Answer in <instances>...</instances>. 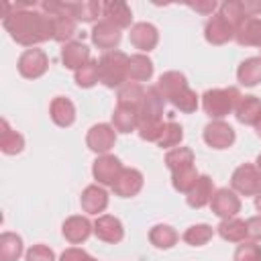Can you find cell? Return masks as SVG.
Instances as JSON below:
<instances>
[{
    "label": "cell",
    "instance_id": "obj_1",
    "mask_svg": "<svg viewBox=\"0 0 261 261\" xmlns=\"http://www.w3.org/2000/svg\"><path fill=\"white\" fill-rule=\"evenodd\" d=\"M31 4H4V29L24 47L53 39V18L45 12L29 10Z\"/></svg>",
    "mask_w": 261,
    "mask_h": 261
},
{
    "label": "cell",
    "instance_id": "obj_2",
    "mask_svg": "<svg viewBox=\"0 0 261 261\" xmlns=\"http://www.w3.org/2000/svg\"><path fill=\"white\" fill-rule=\"evenodd\" d=\"M98 73H100V82L106 88L124 86L128 80V55L118 49L106 51L98 59Z\"/></svg>",
    "mask_w": 261,
    "mask_h": 261
},
{
    "label": "cell",
    "instance_id": "obj_3",
    "mask_svg": "<svg viewBox=\"0 0 261 261\" xmlns=\"http://www.w3.org/2000/svg\"><path fill=\"white\" fill-rule=\"evenodd\" d=\"M239 100H241V92L234 86H230V88H212V90L204 92L202 108L210 118L222 120L226 114L234 112Z\"/></svg>",
    "mask_w": 261,
    "mask_h": 261
},
{
    "label": "cell",
    "instance_id": "obj_4",
    "mask_svg": "<svg viewBox=\"0 0 261 261\" xmlns=\"http://www.w3.org/2000/svg\"><path fill=\"white\" fill-rule=\"evenodd\" d=\"M163 108H165V98L157 90V86L145 90V98L141 106L137 108V126L139 124H149V122H163Z\"/></svg>",
    "mask_w": 261,
    "mask_h": 261
},
{
    "label": "cell",
    "instance_id": "obj_5",
    "mask_svg": "<svg viewBox=\"0 0 261 261\" xmlns=\"http://www.w3.org/2000/svg\"><path fill=\"white\" fill-rule=\"evenodd\" d=\"M230 186L237 194L241 196H255L261 190V173L257 171L255 165L251 163H243L232 171L230 177Z\"/></svg>",
    "mask_w": 261,
    "mask_h": 261
},
{
    "label": "cell",
    "instance_id": "obj_6",
    "mask_svg": "<svg viewBox=\"0 0 261 261\" xmlns=\"http://www.w3.org/2000/svg\"><path fill=\"white\" fill-rule=\"evenodd\" d=\"M49 67V57L43 49H27L20 57H18V73L27 80H37L41 77Z\"/></svg>",
    "mask_w": 261,
    "mask_h": 261
},
{
    "label": "cell",
    "instance_id": "obj_7",
    "mask_svg": "<svg viewBox=\"0 0 261 261\" xmlns=\"http://www.w3.org/2000/svg\"><path fill=\"white\" fill-rule=\"evenodd\" d=\"M210 208L212 212L222 218V220H228V218H234L239 212H241V198L237 196L234 190H228V188H220L212 194V200H210Z\"/></svg>",
    "mask_w": 261,
    "mask_h": 261
},
{
    "label": "cell",
    "instance_id": "obj_8",
    "mask_svg": "<svg viewBox=\"0 0 261 261\" xmlns=\"http://www.w3.org/2000/svg\"><path fill=\"white\" fill-rule=\"evenodd\" d=\"M114 143H116V130L112 124H106V122L94 124L86 135L88 149H92L98 155H106L114 147Z\"/></svg>",
    "mask_w": 261,
    "mask_h": 261
},
{
    "label": "cell",
    "instance_id": "obj_9",
    "mask_svg": "<svg viewBox=\"0 0 261 261\" xmlns=\"http://www.w3.org/2000/svg\"><path fill=\"white\" fill-rule=\"evenodd\" d=\"M204 143L212 149H228L234 143V128L224 120H212L204 126Z\"/></svg>",
    "mask_w": 261,
    "mask_h": 261
},
{
    "label": "cell",
    "instance_id": "obj_10",
    "mask_svg": "<svg viewBox=\"0 0 261 261\" xmlns=\"http://www.w3.org/2000/svg\"><path fill=\"white\" fill-rule=\"evenodd\" d=\"M122 169H124V167H122L120 159L114 157V155H110V153H106V155H100V157L94 161V165H92V175H94V179H96L100 186H112V184L116 181V177L120 175Z\"/></svg>",
    "mask_w": 261,
    "mask_h": 261
},
{
    "label": "cell",
    "instance_id": "obj_11",
    "mask_svg": "<svg viewBox=\"0 0 261 261\" xmlns=\"http://www.w3.org/2000/svg\"><path fill=\"white\" fill-rule=\"evenodd\" d=\"M128 41L141 53H149L159 43V33L151 22H135L128 33Z\"/></svg>",
    "mask_w": 261,
    "mask_h": 261
},
{
    "label": "cell",
    "instance_id": "obj_12",
    "mask_svg": "<svg viewBox=\"0 0 261 261\" xmlns=\"http://www.w3.org/2000/svg\"><path fill=\"white\" fill-rule=\"evenodd\" d=\"M143 188V173L135 167H124L116 181L112 184V192L120 198H133Z\"/></svg>",
    "mask_w": 261,
    "mask_h": 261
},
{
    "label": "cell",
    "instance_id": "obj_13",
    "mask_svg": "<svg viewBox=\"0 0 261 261\" xmlns=\"http://www.w3.org/2000/svg\"><path fill=\"white\" fill-rule=\"evenodd\" d=\"M94 234L104 241V243H120L122 237H124V228H122V222L116 218V216H110V214H100L94 222Z\"/></svg>",
    "mask_w": 261,
    "mask_h": 261
},
{
    "label": "cell",
    "instance_id": "obj_14",
    "mask_svg": "<svg viewBox=\"0 0 261 261\" xmlns=\"http://www.w3.org/2000/svg\"><path fill=\"white\" fill-rule=\"evenodd\" d=\"M90 35H92V43L98 49H106V51H114L120 43V37H122L120 29H116L108 20H98Z\"/></svg>",
    "mask_w": 261,
    "mask_h": 261
},
{
    "label": "cell",
    "instance_id": "obj_15",
    "mask_svg": "<svg viewBox=\"0 0 261 261\" xmlns=\"http://www.w3.org/2000/svg\"><path fill=\"white\" fill-rule=\"evenodd\" d=\"M61 232H63V237H65L71 245H80V243H84V241L94 232V224H92L86 216L75 214V216L65 218V222L61 224Z\"/></svg>",
    "mask_w": 261,
    "mask_h": 261
},
{
    "label": "cell",
    "instance_id": "obj_16",
    "mask_svg": "<svg viewBox=\"0 0 261 261\" xmlns=\"http://www.w3.org/2000/svg\"><path fill=\"white\" fill-rule=\"evenodd\" d=\"M204 37L210 45H224L234 39V29L220 14H212L204 27Z\"/></svg>",
    "mask_w": 261,
    "mask_h": 261
},
{
    "label": "cell",
    "instance_id": "obj_17",
    "mask_svg": "<svg viewBox=\"0 0 261 261\" xmlns=\"http://www.w3.org/2000/svg\"><path fill=\"white\" fill-rule=\"evenodd\" d=\"M61 61L67 69H73L77 71L80 67H84L88 61H90V49L86 43H80V41H69L63 45L61 49Z\"/></svg>",
    "mask_w": 261,
    "mask_h": 261
},
{
    "label": "cell",
    "instance_id": "obj_18",
    "mask_svg": "<svg viewBox=\"0 0 261 261\" xmlns=\"http://www.w3.org/2000/svg\"><path fill=\"white\" fill-rule=\"evenodd\" d=\"M102 16H104V20L114 24L116 29H126L133 22V12H130L128 4L126 2H118V0L104 2L102 4Z\"/></svg>",
    "mask_w": 261,
    "mask_h": 261
},
{
    "label": "cell",
    "instance_id": "obj_19",
    "mask_svg": "<svg viewBox=\"0 0 261 261\" xmlns=\"http://www.w3.org/2000/svg\"><path fill=\"white\" fill-rule=\"evenodd\" d=\"M214 192H216V190H214L212 177H210V175H200L198 181L194 184V188L186 194V202H188V206H192V208H204L206 204H210Z\"/></svg>",
    "mask_w": 261,
    "mask_h": 261
},
{
    "label": "cell",
    "instance_id": "obj_20",
    "mask_svg": "<svg viewBox=\"0 0 261 261\" xmlns=\"http://www.w3.org/2000/svg\"><path fill=\"white\" fill-rule=\"evenodd\" d=\"M80 202H82L84 212H88V214H100V212H104L106 206H108V194H106V190H104L102 186L92 184V186H88V188L82 192Z\"/></svg>",
    "mask_w": 261,
    "mask_h": 261
},
{
    "label": "cell",
    "instance_id": "obj_21",
    "mask_svg": "<svg viewBox=\"0 0 261 261\" xmlns=\"http://www.w3.org/2000/svg\"><path fill=\"white\" fill-rule=\"evenodd\" d=\"M234 41L241 47H261V18H245L234 31Z\"/></svg>",
    "mask_w": 261,
    "mask_h": 261
},
{
    "label": "cell",
    "instance_id": "obj_22",
    "mask_svg": "<svg viewBox=\"0 0 261 261\" xmlns=\"http://www.w3.org/2000/svg\"><path fill=\"white\" fill-rule=\"evenodd\" d=\"M49 114H51V120L57 124V126H71L73 120H75V106L69 98L65 96H57L53 98L51 106H49Z\"/></svg>",
    "mask_w": 261,
    "mask_h": 261
},
{
    "label": "cell",
    "instance_id": "obj_23",
    "mask_svg": "<svg viewBox=\"0 0 261 261\" xmlns=\"http://www.w3.org/2000/svg\"><path fill=\"white\" fill-rule=\"evenodd\" d=\"M234 116L241 124H255L257 118L261 116V98L257 96H241L237 108H234Z\"/></svg>",
    "mask_w": 261,
    "mask_h": 261
},
{
    "label": "cell",
    "instance_id": "obj_24",
    "mask_svg": "<svg viewBox=\"0 0 261 261\" xmlns=\"http://www.w3.org/2000/svg\"><path fill=\"white\" fill-rule=\"evenodd\" d=\"M184 88H188V80H186V75L181 71H165V73L159 75L157 90L163 94L165 100H169L171 96H175Z\"/></svg>",
    "mask_w": 261,
    "mask_h": 261
},
{
    "label": "cell",
    "instance_id": "obj_25",
    "mask_svg": "<svg viewBox=\"0 0 261 261\" xmlns=\"http://www.w3.org/2000/svg\"><path fill=\"white\" fill-rule=\"evenodd\" d=\"M145 98V90L141 84L137 82H126L124 86L118 88V96H116V106H124V108H133L137 110L141 106Z\"/></svg>",
    "mask_w": 261,
    "mask_h": 261
},
{
    "label": "cell",
    "instance_id": "obj_26",
    "mask_svg": "<svg viewBox=\"0 0 261 261\" xmlns=\"http://www.w3.org/2000/svg\"><path fill=\"white\" fill-rule=\"evenodd\" d=\"M153 75V61L145 53H135L128 57V80L147 82Z\"/></svg>",
    "mask_w": 261,
    "mask_h": 261
},
{
    "label": "cell",
    "instance_id": "obj_27",
    "mask_svg": "<svg viewBox=\"0 0 261 261\" xmlns=\"http://www.w3.org/2000/svg\"><path fill=\"white\" fill-rule=\"evenodd\" d=\"M218 234L228 241V243H243L245 237H247V220H241V218H228V220H222L218 226H216Z\"/></svg>",
    "mask_w": 261,
    "mask_h": 261
},
{
    "label": "cell",
    "instance_id": "obj_28",
    "mask_svg": "<svg viewBox=\"0 0 261 261\" xmlns=\"http://www.w3.org/2000/svg\"><path fill=\"white\" fill-rule=\"evenodd\" d=\"M237 80L247 86V88H253L261 82V57H249L245 59L239 69H237Z\"/></svg>",
    "mask_w": 261,
    "mask_h": 261
},
{
    "label": "cell",
    "instance_id": "obj_29",
    "mask_svg": "<svg viewBox=\"0 0 261 261\" xmlns=\"http://www.w3.org/2000/svg\"><path fill=\"white\" fill-rule=\"evenodd\" d=\"M22 147H24L22 135L16 133V130H12V128L8 126V122L2 120V122H0V149H2V153H6V155H16V153L22 151Z\"/></svg>",
    "mask_w": 261,
    "mask_h": 261
},
{
    "label": "cell",
    "instance_id": "obj_30",
    "mask_svg": "<svg viewBox=\"0 0 261 261\" xmlns=\"http://www.w3.org/2000/svg\"><path fill=\"white\" fill-rule=\"evenodd\" d=\"M149 241L157 249H171L177 243V232L169 224H155L149 230Z\"/></svg>",
    "mask_w": 261,
    "mask_h": 261
},
{
    "label": "cell",
    "instance_id": "obj_31",
    "mask_svg": "<svg viewBox=\"0 0 261 261\" xmlns=\"http://www.w3.org/2000/svg\"><path fill=\"white\" fill-rule=\"evenodd\" d=\"M22 255V239L14 232L0 234V261H16Z\"/></svg>",
    "mask_w": 261,
    "mask_h": 261
},
{
    "label": "cell",
    "instance_id": "obj_32",
    "mask_svg": "<svg viewBox=\"0 0 261 261\" xmlns=\"http://www.w3.org/2000/svg\"><path fill=\"white\" fill-rule=\"evenodd\" d=\"M112 126L116 133H130L137 130V110L133 108H124V106H116L112 112Z\"/></svg>",
    "mask_w": 261,
    "mask_h": 261
},
{
    "label": "cell",
    "instance_id": "obj_33",
    "mask_svg": "<svg viewBox=\"0 0 261 261\" xmlns=\"http://www.w3.org/2000/svg\"><path fill=\"white\" fill-rule=\"evenodd\" d=\"M165 165L169 167V171L190 167V165H194V151L190 147H173L165 155Z\"/></svg>",
    "mask_w": 261,
    "mask_h": 261
},
{
    "label": "cell",
    "instance_id": "obj_34",
    "mask_svg": "<svg viewBox=\"0 0 261 261\" xmlns=\"http://www.w3.org/2000/svg\"><path fill=\"white\" fill-rule=\"evenodd\" d=\"M51 18H53V39L55 41L65 43L75 35V18H71L67 14H57Z\"/></svg>",
    "mask_w": 261,
    "mask_h": 261
},
{
    "label": "cell",
    "instance_id": "obj_35",
    "mask_svg": "<svg viewBox=\"0 0 261 261\" xmlns=\"http://www.w3.org/2000/svg\"><path fill=\"white\" fill-rule=\"evenodd\" d=\"M198 177L200 175H198V171H196L194 165L184 167V169H177V171H171V184L181 194H188L194 188V184L198 181Z\"/></svg>",
    "mask_w": 261,
    "mask_h": 261
},
{
    "label": "cell",
    "instance_id": "obj_36",
    "mask_svg": "<svg viewBox=\"0 0 261 261\" xmlns=\"http://www.w3.org/2000/svg\"><path fill=\"white\" fill-rule=\"evenodd\" d=\"M102 14V4L96 0H84L73 2V18L82 22H94Z\"/></svg>",
    "mask_w": 261,
    "mask_h": 261
},
{
    "label": "cell",
    "instance_id": "obj_37",
    "mask_svg": "<svg viewBox=\"0 0 261 261\" xmlns=\"http://www.w3.org/2000/svg\"><path fill=\"white\" fill-rule=\"evenodd\" d=\"M218 14H220V16H222L234 31H237L239 24L247 18L245 12H243V4H241V0H226V2H222Z\"/></svg>",
    "mask_w": 261,
    "mask_h": 261
},
{
    "label": "cell",
    "instance_id": "obj_38",
    "mask_svg": "<svg viewBox=\"0 0 261 261\" xmlns=\"http://www.w3.org/2000/svg\"><path fill=\"white\" fill-rule=\"evenodd\" d=\"M212 234H214V228L210 224H204V222L202 224H192L190 228H186L184 241L192 247H202L212 239Z\"/></svg>",
    "mask_w": 261,
    "mask_h": 261
},
{
    "label": "cell",
    "instance_id": "obj_39",
    "mask_svg": "<svg viewBox=\"0 0 261 261\" xmlns=\"http://www.w3.org/2000/svg\"><path fill=\"white\" fill-rule=\"evenodd\" d=\"M169 102H171L179 112H186V114H192V112L198 110V96H196V92H194L190 86L184 88L181 92H177L175 96H171Z\"/></svg>",
    "mask_w": 261,
    "mask_h": 261
},
{
    "label": "cell",
    "instance_id": "obj_40",
    "mask_svg": "<svg viewBox=\"0 0 261 261\" xmlns=\"http://www.w3.org/2000/svg\"><path fill=\"white\" fill-rule=\"evenodd\" d=\"M181 139H184V128H181L175 120H167L165 126H163V135H161V139L157 141V145H159L161 149H171V147L179 145Z\"/></svg>",
    "mask_w": 261,
    "mask_h": 261
},
{
    "label": "cell",
    "instance_id": "obj_41",
    "mask_svg": "<svg viewBox=\"0 0 261 261\" xmlns=\"http://www.w3.org/2000/svg\"><path fill=\"white\" fill-rule=\"evenodd\" d=\"M96 82H100V73H98V61L90 59L84 67H80L75 71V84L80 88H92Z\"/></svg>",
    "mask_w": 261,
    "mask_h": 261
},
{
    "label": "cell",
    "instance_id": "obj_42",
    "mask_svg": "<svg viewBox=\"0 0 261 261\" xmlns=\"http://www.w3.org/2000/svg\"><path fill=\"white\" fill-rule=\"evenodd\" d=\"M234 261H261V245H257L255 241H243L234 255H232Z\"/></svg>",
    "mask_w": 261,
    "mask_h": 261
},
{
    "label": "cell",
    "instance_id": "obj_43",
    "mask_svg": "<svg viewBox=\"0 0 261 261\" xmlns=\"http://www.w3.org/2000/svg\"><path fill=\"white\" fill-rule=\"evenodd\" d=\"M24 257L27 261H55V253L47 245H33Z\"/></svg>",
    "mask_w": 261,
    "mask_h": 261
},
{
    "label": "cell",
    "instance_id": "obj_44",
    "mask_svg": "<svg viewBox=\"0 0 261 261\" xmlns=\"http://www.w3.org/2000/svg\"><path fill=\"white\" fill-rule=\"evenodd\" d=\"M59 261H98V259L90 257V255H88L84 249H77V247H69V249H65V251L61 253Z\"/></svg>",
    "mask_w": 261,
    "mask_h": 261
},
{
    "label": "cell",
    "instance_id": "obj_45",
    "mask_svg": "<svg viewBox=\"0 0 261 261\" xmlns=\"http://www.w3.org/2000/svg\"><path fill=\"white\" fill-rule=\"evenodd\" d=\"M247 237L253 239V241H261V214L251 216L247 220Z\"/></svg>",
    "mask_w": 261,
    "mask_h": 261
},
{
    "label": "cell",
    "instance_id": "obj_46",
    "mask_svg": "<svg viewBox=\"0 0 261 261\" xmlns=\"http://www.w3.org/2000/svg\"><path fill=\"white\" fill-rule=\"evenodd\" d=\"M247 18H257L261 14V0H241Z\"/></svg>",
    "mask_w": 261,
    "mask_h": 261
},
{
    "label": "cell",
    "instance_id": "obj_47",
    "mask_svg": "<svg viewBox=\"0 0 261 261\" xmlns=\"http://www.w3.org/2000/svg\"><path fill=\"white\" fill-rule=\"evenodd\" d=\"M190 8H194L200 14H214L216 10V2L214 0H206V2H188Z\"/></svg>",
    "mask_w": 261,
    "mask_h": 261
},
{
    "label": "cell",
    "instance_id": "obj_48",
    "mask_svg": "<svg viewBox=\"0 0 261 261\" xmlns=\"http://www.w3.org/2000/svg\"><path fill=\"white\" fill-rule=\"evenodd\" d=\"M255 208H257V210L261 212V190H259V192L255 194Z\"/></svg>",
    "mask_w": 261,
    "mask_h": 261
},
{
    "label": "cell",
    "instance_id": "obj_49",
    "mask_svg": "<svg viewBox=\"0 0 261 261\" xmlns=\"http://www.w3.org/2000/svg\"><path fill=\"white\" fill-rule=\"evenodd\" d=\"M253 126H255V130H257V135H259V137H261V116H259V118H257V122H255V124H253Z\"/></svg>",
    "mask_w": 261,
    "mask_h": 261
},
{
    "label": "cell",
    "instance_id": "obj_50",
    "mask_svg": "<svg viewBox=\"0 0 261 261\" xmlns=\"http://www.w3.org/2000/svg\"><path fill=\"white\" fill-rule=\"evenodd\" d=\"M255 167H257V171L261 173V153L257 155V161H255Z\"/></svg>",
    "mask_w": 261,
    "mask_h": 261
}]
</instances>
